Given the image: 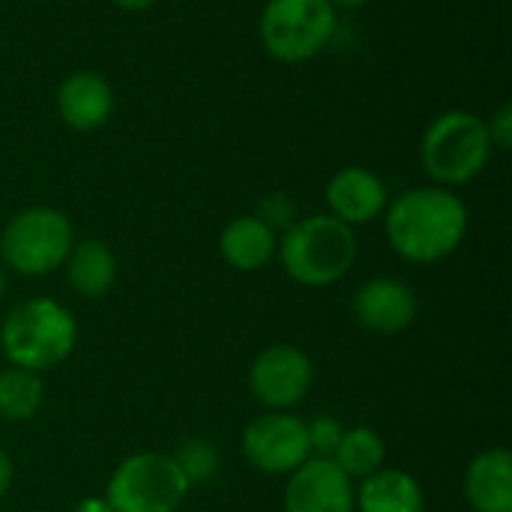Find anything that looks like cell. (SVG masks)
I'll list each match as a JSON object with an SVG mask.
<instances>
[{"label":"cell","instance_id":"17","mask_svg":"<svg viewBox=\"0 0 512 512\" xmlns=\"http://www.w3.org/2000/svg\"><path fill=\"white\" fill-rule=\"evenodd\" d=\"M63 264H66L72 291H78L81 297H105L117 279V261L111 249L99 240L72 243Z\"/></svg>","mask_w":512,"mask_h":512},{"label":"cell","instance_id":"20","mask_svg":"<svg viewBox=\"0 0 512 512\" xmlns=\"http://www.w3.org/2000/svg\"><path fill=\"white\" fill-rule=\"evenodd\" d=\"M174 462H177V468H180V474L186 477L189 486L207 483L219 471V456H216L213 444L210 441H201V438L183 441L177 447V453H174Z\"/></svg>","mask_w":512,"mask_h":512},{"label":"cell","instance_id":"28","mask_svg":"<svg viewBox=\"0 0 512 512\" xmlns=\"http://www.w3.org/2000/svg\"><path fill=\"white\" fill-rule=\"evenodd\" d=\"M3 291H6V273H3V267H0V297H3Z\"/></svg>","mask_w":512,"mask_h":512},{"label":"cell","instance_id":"8","mask_svg":"<svg viewBox=\"0 0 512 512\" xmlns=\"http://www.w3.org/2000/svg\"><path fill=\"white\" fill-rule=\"evenodd\" d=\"M240 447L249 465L264 474H294L306 459H312L306 423L285 411L255 417L246 426Z\"/></svg>","mask_w":512,"mask_h":512},{"label":"cell","instance_id":"1","mask_svg":"<svg viewBox=\"0 0 512 512\" xmlns=\"http://www.w3.org/2000/svg\"><path fill=\"white\" fill-rule=\"evenodd\" d=\"M468 234L465 201L444 186H420L387 207V240L414 264L450 258Z\"/></svg>","mask_w":512,"mask_h":512},{"label":"cell","instance_id":"6","mask_svg":"<svg viewBox=\"0 0 512 512\" xmlns=\"http://www.w3.org/2000/svg\"><path fill=\"white\" fill-rule=\"evenodd\" d=\"M336 33L330 0H267L261 12V45L282 63H303L321 54Z\"/></svg>","mask_w":512,"mask_h":512},{"label":"cell","instance_id":"11","mask_svg":"<svg viewBox=\"0 0 512 512\" xmlns=\"http://www.w3.org/2000/svg\"><path fill=\"white\" fill-rule=\"evenodd\" d=\"M354 318L360 321V327L381 336L402 333L417 318V294L411 291V285L393 276L369 279L354 294Z\"/></svg>","mask_w":512,"mask_h":512},{"label":"cell","instance_id":"7","mask_svg":"<svg viewBox=\"0 0 512 512\" xmlns=\"http://www.w3.org/2000/svg\"><path fill=\"white\" fill-rule=\"evenodd\" d=\"M189 489L174 456L135 453L114 468L105 501L111 512H177Z\"/></svg>","mask_w":512,"mask_h":512},{"label":"cell","instance_id":"4","mask_svg":"<svg viewBox=\"0 0 512 512\" xmlns=\"http://www.w3.org/2000/svg\"><path fill=\"white\" fill-rule=\"evenodd\" d=\"M495 147L486 120L474 111H444L423 135L420 159L438 186L471 183L492 159Z\"/></svg>","mask_w":512,"mask_h":512},{"label":"cell","instance_id":"21","mask_svg":"<svg viewBox=\"0 0 512 512\" xmlns=\"http://www.w3.org/2000/svg\"><path fill=\"white\" fill-rule=\"evenodd\" d=\"M342 423L336 417H315L312 423H306V435H309V450L318 459H333L339 441H342Z\"/></svg>","mask_w":512,"mask_h":512},{"label":"cell","instance_id":"22","mask_svg":"<svg viewBox=\"0 0 512 512\" xmlns=\"http://www.w3.org/2000/svg\"><path fill=\"white\" fill-rule=\"evenodd\" d=\"M255 216H258L270 231H288V228L297 222V207H294V201H291L288 195L273 192V195H267V198L261 201V207H258Z\"/></svg>","mask_w":512,"mask_h":512},{"label":"cell","instance_id":"23","mask_svg":"<svg viewBox=\"0 0 512 512\" xmlns=\"http://www.w3.org/2000/svg\"><path fill=\"white\" fill-rule=\"evenodd\" d=\"M486 129H489V138H492V147L495 150H510L512 144V105L504 102L489 120H486Z\"/></svg>","mask_w":512,"mask_h":512},{"label":"cell","instance_id":"5","mask_svg":"<svg viewBox=\"0 0 512 512\" xmlns=\"http://www.w3.org/2000/svg\"><path fill=\"white\" fill-rule=\"evenodd\" d=\"M75 243L69 219L54 207L21 210L0 234V258L18 276L54 273Z\"/></svg>","mask_w":512,"mask_h":512},{"label":"cell","instance_id":"26","mask_svg":"<svg viewBox=\"0 0 512 512\" xmlns=\"http://www.w3.org/2000/svg\"><path fill=\"white\" fill-rule=\"evenodd\" d=\"M114 3L126 12H141V9H150L156 0H114Z\"/></svg>","mask_w":512,"mask_h":512},{"label":"cell","instance_id":"2","mask_svg":"<svg viewBox=\"0 0 512 512\" xmlns=\"http://www.w3.org/2000/svg\"><path fill=\"white\" fill-rule=\"evenodd\" d=\"M75 342H78V324L72 312L48 297H33L18 303L0 327V345L9 366L36 375L60 366L72 354Z\"/></svg>","mask_w":512,"mask_h":512},{"label":"cell","instance_id":"27","mask_svg":"<svg viewBox=\"0 0 512 512\" xmlns=\"http://www.w3.org/2000/svg\"><path fill=\"white\" fill-rule=\"evenodd\" d=\"M366 0H330V6L333 9H339V6H345V9H354V6H363Z\"/></svg>","mask_w":512,"mask_h":512},{"label":"cell","instance_id":"13","mask_svg":"<svg viewBox=\"0 0 512 512\" xmlns=\"http://www.w3.org/2000/svg\"><path fill=\"white\" fill-rule=\"evenodd\" d=\"M114 111V90L96 72H72L57 90V114L69 129L90 132L99 129Z\"/></svg>","mask_w":512,"mask_h":512},{"label":"cell","instance_id":"18","mask_svg":"<svg viewBox=\"0 0 512 512\" xmlns=\"http://www.w3.org/2000/svg\"><path fill=\"white\" fill-rule=\"evenodd\" d=\"M387 459V447L381 441V435L375 429L357 426V429H345L342 441L333 453V462L354 480V477H369L375 471L384 468Z\"/></svg>","mask_w":512,"mask_h":512},{"label":"cell","instance_id":"15","mask_svg":"<svg viewBox=\"0 0 512 512\" xmlns=\"http://www.w3.org/2000/svg\"><path fill=\"white\" fill-rule=\"evenodd\" d=\"M219 249H222V258L234 270L252 273L273 261L279 240H276V231H270L258 216H237L234 222L225 225L219 237Z\"/></svg>","mask_w":512,"mask_h":512},{"label":"cell","instance_id":"16","mask_svg":"<svg viewBox=\"0 0 512 512\" xmlns=\"http://www.w3.org/2000/svg\"><path fill=\"white\" fill-rule=\"evenodd\" d=\"M354 507L360 512H423V489L411 474L381 468L354 489Z\"/></svg>","mask_w":512,"mask_h":512},{"label":"cell","instance_id":"12","mask_svg":"<svg viewBox=\"0 0 512 512\" xmlns=\"http://www.w3.org/2000/svg\"><path fill=\"white\" fill-rule=\"evenodd\" d=\"M327 207L330 216L345 225H366L387 210V186L369 168L351 165L342 168L327 183Z\"/></svg>","mask_w":512,"mask_h":512},{"label":"cell","instance_id":"10","mask_svg":"<svg viewBox=\"0 0 512 512\" xmlns=\"http://www.w3.org/2000/svg\"><path fill=\"white\" fill-rule=\"evenodd\" d=\"M285 512H354L351 477L333 459H306L285 486Z\"/></svg>","mask_w":512,"mask_h":512},{"label":"cell","instance_id":"9","mask_svg":"<svg viewBox=\"0 0 512 512\" xmlns=\"http://www.w3.org/2000/svg\"><path fill=\"white\" fill-rule=\"evenodd\" d=\"M315 381L312 360L291 345H270L249 369V387L270 411H288L300 405Z\"/></svg>","mask_w":512,"mask_h":512},{"label":"cell","instance_id":"19","mask_svg":"<svg viewBox=\"0 0 512 512\" xmlns=\"http://www.w3.org/2000/svg\"><path fill=\"white\" fill-rule=\"evenodd\" d=\"M42 405V381L36 372L9 366L0 372V417L9 423L30 420Z\"/></svg>","mask_w":512,"mask_h":512},{"label":"cell","instance_id":"3","mask_svg":"<svg viewBox=\"0 0 512 512\" xmlns=\"http://www.w3.org/2000/svg\"><path fill=\"white\" fill-rule=\"evenodd\" d=\"M285 273L306 288H327L339 282L357 261L354 228L330 213L297 219L276 249Z\"/></svg>","mask_w":512,"mask_h":512},{"label":"cell","instance_id":"24","mask_svg":"<svg viewBox=\"0 0 512 512\" xmlns=\"http://www.w3.org/2000/svg\"><path fill=\"white\" fill-rule=\"evenodd\" d=\"M9 486H12V459L0 450V498L9 492Z\"/></svg>","mask_w":512,"mask_h":512},{"label":"cell","instance_id":"25","mask_svg":"<svg viewBox=\"0 0 512 512\" xmlns=\"http://www.w3.org/2000/svg\"><path fill=\"white\" fill-rule=\"evenodd\" d=\"M75 512H111V507H108L105 498H87V501L78 504V510Z\"/></svg>","mask_w":512,"mask_h":512},{"label":"cell","instance_id":"14","mask_svg":"<svg viewBox=\"0 0 512 512\" xmlns=\"http://www.w3.org/2000/svg\"><path fill=\"white\" fill-rule=\"evenodd\" d=\"M468 504L477 512H512V456L510 450L480 453L465 477Z\"/></svg>","mask_w":512,"mask_h":512}]
</instances>
